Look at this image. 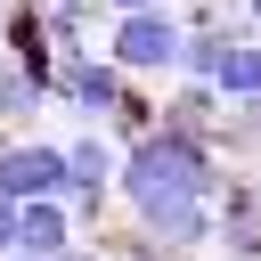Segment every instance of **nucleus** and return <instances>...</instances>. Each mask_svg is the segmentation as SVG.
<instances>
[{
  "mask_svg": "<svg viewBox=\"0 0 261 261\" xmlns=\"http://www.w3.org/2000/svg\"><path fill=\"white\" fill-rule=\"evenodd\" d=\"M204 188H212V171H204V147H196L188 130H155V139H139L130 163H122L130 212H139L155 237H171V245H196V237L212 228Z\"/></svg>",
  "mask_w": 261,
  "mask_h": 261,
  "instance_id": "nucleus-1",
  "label": "nucleus"
},
{
  "mask_svg": "<svg viewBox=\"0 0 261 261\" xmlns=\"http://www.w3.org/2000/svg\"><path fill=\"white\" fill-rule=\"evenodd\" d=\"M171 57H179V33H171L155 8H130V16H122V33H114V65L155 73V65H171Z\"/></svg>",
  "mask_w": 261,
  "mask_h": 261,
  "instance_id": "nucleus-2",
  "label": "nucleus"
},
{
  "mask_svg": "<svg viewBox=\"0 0 261 261\" xmlns=\"http://www.w3.org/2000/svg\"><path fill=\"white\" fill-rule=\"evenodd\" d=\"M0 196H65V155L57 147H8L0 155Z\"/></svg>",
  "mask_w": 261,
  "mask_h": 261,
  "instance_id": "nucleus-3",
  "label": "nucleus"
},
{
  "mask_svg": "<svg viewBox=\"0 0 261 261\" xmlns=\"http://www.w3.org/2000/svg\"><path fill=\"white\" fill-rule=\"evenodd\" d=\"M16 245H33V253H57V245H65V204L33 196V204L16 212Z\"/></svg>",
  "mask_w": 261,
  "mask_h": 261,
  "instance_id": "nucleus-4",
  "label": "nucleus"
},
{
  "mask_svg": "<svg viewBox=\"0 0 261 261\" xmlns=\"http://www.w3.org/2000/svg\"><path fill=\"white\" fill-rule=\"evenodd\" d=\"M57 90H65L82 114H106V106H114V65H73V73H57Z\"/></svg>",
  "mask_w": 261,
  "mask_h": 261,
  "instance_id": "nucleus-5",
  "label": "nucleus"
},
{
  "mask_svg": "<svg viewBox=\"0 0 261 261\" xmlns=\"http://www.w3.org/2000/svg\"><path fill=\"white\" fill-rule=\"evenodd\" d=\"M65 179H73L82 196H98V188H106V147H98V139H82V147H65Z\"/></svg>",
  "mask_w": 261,
  "mask_h": 261,
  "instance_id": "nucleus-6",
  "label": "nucleus"
},
{
  "mask_svg": "<svg viewBox=\"0 0 261 261\" xmlns=\"http://www.w3.org/2000/svg\"><path fill=\"white\" fill-rule=\"evenodd\" d=\"M220 90L261 98V49H228V57H220Z\"/></svg>",
  "mask_w": 261,
  "mask_h": 261,
  "instance_id": "nucleus-7",
  "label": "nucleus"
},
{
  "mask_svg": "<svg viewBox=\"0 0 261 261\" xmlns=\"http://www.w3.org/2000/svg\"><path fill=\"white\" fill-rule=\"evenodd\" d=\"M33 98H41V90H33V82H24V73H0V106H8V114H24V106H33Z\"/></svg>",
  "mask_w": 261,
  "mask_h": 261,
  "instance_id": "nucleus-8",
  "label": "nucleus"
},
{
  "mask_svg": "<svg viewBox=\"0 0 261 261\" xmlns=\"http://www.w3.org/2000/svg\"><path fill=\"white\" fill-rule=\"evenodd\" d=\"M16 245V196H0V253Z\"/></svg>",
  "mask_w": 261,
  "mask_h": 261,
  "instance_id": "nucleus-9",
  "label": "nucleus"
},
{
  "mask_svg": "<svg viewBox=\"0 0 261 261\" xmlns=\"http://www.w3.org/2000/svg\"><path fill=\"white\" fill-rule=\"evenodd\" d=\"M122 8H155V0H122Z\"/></svg>",
  "mask_w": 261,
  "mask_h": 261,
  "instance_id": "nucleus-10",
  "label": "nucleus"
},
{
  "mask_svg": "<svg viewBox=\"0 0 261 261\" xmlns=\"http://www.w3.org/2000/svg\"><path fill=\"white\" fill-rule=\"evenodd\" d=\"M253 16H261V0H253Z\"/></svg>",
  "mask_w": 261,
  "mask_h": 261,
  "instance_id": "nucleus-11",
  "label": "nucleus"
}]
</instances>
